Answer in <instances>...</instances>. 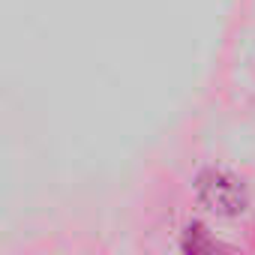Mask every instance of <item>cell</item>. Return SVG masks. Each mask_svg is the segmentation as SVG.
Here are the masks:
<instances>
[{
	"mask_svg": "<svg viewBox=\"0 0 255 255\" xmlns=\"http://www.w3.org/2000/svg\"><path fill=\"white\" fill-rule=\"evenodd\" d=\"M186 249H192V252H210V249H219V243L216 240H210V237H204V228H198L195 225V237L192 234H186V243H183Z\"/></svg>",
	"mask_w": 255,
	"mask_h": 255,
	"instance_id": "2",
	"label": "cell"
},
{
	"mask_svg": "<svg viewBox=\"0 0 255 255\" xmlns=\"http://www.w3.org/2000/svg\"><path fill=\"white\" fill-rule=\"evenodd\" d=\"M195 192H198V201L219 216H234L246 207V186L228 171H216V168L204 171L198 177Z\"/></svg>",
	"mask_w": 255,
	"mask_h": 255,
	"instance_id": "1",
	"label": "cell"
}]
</instances>
